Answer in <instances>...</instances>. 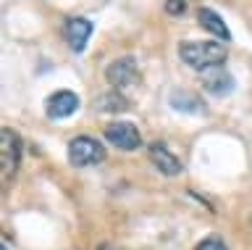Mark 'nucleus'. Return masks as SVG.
Segmentation results:
<instances>
[{
  "mask_svg": "<svg viewBox=\"0 0 252 250\" xmlns=\"http://www.w3.org/2000/svg\"><path fill=\"white\" fill-rule=\"evenodd\" d=\"M105 158V147L102 143H97L94 137H87V135H79L68 143V161L74 166H94Z\"/></svg>",
  "mask_w": 252,
  "mask_h": 250,
  "instance_id": "obj_2",
  "label": "nucleus"
},
{
  "mask_svg": "<svg viewBox=\"0 0 252 250\" xmlns=\"http://www.w3.org/2000/svg\"><path fill=\"white\" fill-rule=\"evenodd\" d=\"M179 58L197 71H213L220 69L226 61V48L218 42H181Z\"/></svg>",
  "mask_w": 252,
  "mask_h": 250,
  "instance_id": "obj_1",
  "label": "nucleus"
},
{
  "mask_svg": "<svg viewBox=\"0 0 252 250\" xmlns=\"http://www.w3.org/2000/svg\"><path fill=\"white\" fill-rule=\"evenodd\" d=\"M165 11H168L171 16H181V13L187 11V0H168V3H165Z\"/></svg>",
  "mask_w": 252,
  "mask_h": 250,
  "instance_id": "obj_14",
  "label": "nucleus"
},
{
  "mask_svg": "<svg viewBox=\"0 0 252 250\" xmlns=\"http://www.w3.org/2000/svg\"><path fill=\"white\" fill-rule=\"evenodd\" d=\"M126 108H129V100L121 95V90L105 92V95L97 98V111L102 113H118V111H126Z\"/></svg>",
  "mask_w": 252,
  "mask_h": 250,
  "instance_id": "obj_12",
  "label": "nucleus"
},
{
  "mask_svg": "<svg viewBox=\"0 0 252 250\" xmlns=\"http://www.w3.org/2000/svg\"><path fill=\"white\" fill-rule=\"evenodd\" d=\"M97 250H116L113 245H102V248H97Z\"/></svg>",
  "mask_w": 252,
  "mask_h": 250,
  "instance_id": "obj_15",
  "label": "nucleus"
},
{
  "mask_svg": "<svg viewBox=\"0 0 252 250\" xmlns=\"http://www.w3.org/2000/svg\"><path fill=\"white\" fill-rule=\"evenodd\" d=\"M79 108V95L71 90H58L45 100V113L50 119H68L71 113H76Z\"/></svg>",
  "mask_w": 252,
  "mask_h": 250,
  "instance_id": "obj_5",
  "label": "nucleus"
},
{
  "mask_svg": "<svg viewBox=\"0 0 252 250\" xmlns=\"http://www.w3.org/2000/svg\"><path fill=\"white\" fill-rule=\"evenodd\" d=\"M150 161L155 163V169L165 177H179L181 174V161L173 155L163 143H153L150 145Z\"/></svg>",
  "mask_w": 252,
  "mask_h": 250,
  "instance_id": "obj_8",
  "label": "nucleus"
},
{
  "mask_svg": "<svg viewBox=\"0 0 252 250\" xmlns=\"http://www.w3.org/2000/svg\"><path fill=\"white\" fill-rule=\"evenodd\" d=\"M197 21H200V27H205V32H210L213 37H218V40H231V32H228L226 21L218 16L213 8H200L197 11Z\"/></svg>",
  "mask_w": 252,
  "mask_h": 250,
  "instance_id": "obj_11",
  "label": "nucleus"
},
{
  "mask_svg": "<svg viewBox=\"0 0 252 250\" xmlns=\"http://www.w3.org/2000/svg\"><path fill=\"white\" fill-rule=\"evenodd\" d=\"M168 103L173 111H181V113H205V100L189 90H173Z\"/></svg>",
  "mask_w": 252,
  "mask_h": 250,
  "instance_id": "obj_9",
  "label": "nucleus"
},
{
  "mask_svg": "<svg viewBox=\"0 0 252 250\" xmlns=\"http://www.w3.org/2000/svg\"><path fill=\"white\" fill-rule=\"evenodd\" d=\"M63 35H66V42H68V48L74 50V53H82L87 48V42H90V37H92V24L87 19L82 16H76V19H68L66 21V29H63Z\"/></svg>",
  "mask_w": 252,
  "mask_h": 250,
  "instance_id": "obj_7",
  "label": "nucleus"
},
{
  "mask_svg": "<svg viewBox=\"0 0 252 250\" xmlns=\"http://www.w3.org/2000/svg\"><path fill=\"white\" fill-rule=\"evenodd\" d=\"M205 92H210V95H228V92L234 90V76L223 71V69H213V71H205Z\"/></svg>",
  "mask_w": 252,
  "mask_h": 250,
  "instance_id": "obj_10",
  "label": "nucleus"
},
{
  "mask_svg": "<svg viewBox=\"0 0 252 250\" xmlns=\"http://www.w3.org/2000/svg\"><path fill=\"white\" fill-rule=\"evenodd\" d=\"M0 250H8V248H5V245H3V248H0Z\"/></svg>",
  "mask_w": 252,
  "mask_h": 250,
  "instance_id": "obj_16",
  "label": "nucleus"
},
{
  "mask_svg": "<svg viewBox=\"0 0 252 250\" xmlns=\"http://www.w3.org/2000/svg\"><path fill=\"white\" fill-rule=\"evenodd\" d=\"M3 143H0V163H3V179H11V174L19 169L21 161V140L16 132L3 129Z\"/></svg>",
  "mask_w": 252,
  "mask_h": 250,
  "instance_id": "obj_4",
  "label": "nucleus"
},
{
  "mask_svg": "<svg viewBox=\"0 0 252 250\" xmlns=\"http://www.w3.org/2000/svg\"><path fill=\"white\" fill-rule=\"evenodd\" d=\"M108 82L113 84V87H129V84H134L139 79V71H137V61H134L131 56H124L113 61V64L108 66Z\"/></svg>",
  "mask_w": 252,
  "mask_h": 250,
  "instance_id": "obj_6",
  "label": "nucleus"
},
{
  "mask_svg": "<svg viewBox=\"0 0 252 250\" xmlns=\"http://www.w3.org/2000/svg\"><path fill=\"white\" fill-rule=\"evenodd\" d=\"M105 140L118 150H137L142 145V135L131 121H113L105 127Z\"/></svg>",
  "mask_w": 252,
  "mask_h": 250,
  "instance_id": "obj_3",
  "label": "nucleus"
},
{
  "mask_svg": "<svg viewBox=\"0 0 252 250\" xmlns=\"http://www.w3.org/2000/svg\"><path fill=\"white\" fill-rule=\"evenodd\" d=\"M194 250H226V242L220 240V237H205Z\"/></svg>",
  "mask_w": 252,
  "mask_h": 250,
  "instance_id": "obj_13",
  "label": "nucleus"
}]
</instances>
